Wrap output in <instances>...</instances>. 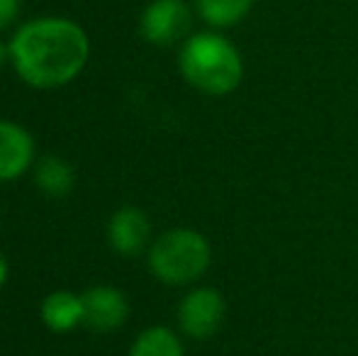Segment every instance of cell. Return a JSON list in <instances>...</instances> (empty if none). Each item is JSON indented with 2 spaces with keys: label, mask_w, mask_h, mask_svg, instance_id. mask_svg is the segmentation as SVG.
Here are the masks:
<instances>
[{
  "label": "cell",
  "mask_w": 358,
  "mask_h": 356,
  "mask_svg": "<svg viewBox=\"0 0 358 356\" xmlns=\"http://www.w3.org/2000/svg\"><path fill=\"white\" fill-rule=\"evenodd\" d=\"M34 139L22 124L0 120V183L15 180L32 169Z\"/></svg>",
  "instance_id": "ba28073f"
},
{
  "label": "cell",
  "mask_w": 358,
  "mask_h": 356,
  "mask_svg": "<svg viewBox=\"0 0 358 356\" xmlns=\"http://www.w3.org/2000/svg\"><path fill=\"white\" fill-rule=\"evenodd\" d=\"M85 322L93 332H115L129 318V300L115 285H95L83 293Z\"/></svg>",
  "instance_id": "8992f818"
},
{
  "label": "cell",
  "mask_w": 358,
  "mask_h": 356,
  "mask_svg": "<svg viewBox=\"0 0 358 356\" xmlns=\"http://www.w3.org/2000/svg\"><path fill=\"white\" fill-rule=\"evenodd\" d=\"M8 62H10V47H8V44L0 42V69H3Z\"/></svg>",
  "instance_id": "9a60e30c"
},
{
  "label": "cell",
  "mask_w": 358,
  "mask_h": 356,
  "mask_svg": "<svg viewBox=\"0 0 358 356\" xmlns=\"http://www.w3.org/2000/svg\"><path fill=\"white\" fill-rule=\"evenodd\" d=\"M42 322L52 332H71L78 325L85 322L83 295H76L71 290H54L42 300Z\"/></svg>",
  "instance_id": "9c48e42d"
},
{
  "label": "cell",
  "mask_w": 358,
  "mask_h": 356,
  "mask_svg": "<svg viewBox=\"0 0 358 356\" xmlns=\"http://www.w3.org/2000/svg\"><path fill=\"white\" fill-rule=\"evenodd\" d=\"M210 242L190 227L169 229L149 249V271L166 285L195 283L210 269Z\"/></svg>",
  "instance_id": "3957f363"
},
{
  "label": "cell",
  "mask_w": 358,
  "mask_h": 356,
  "mask_svg": "<svg viewBox=\"0 0 358 356\" xmlns=\"http://www.w3.org/2000/svg\"><path fill=\"white\" fill-rule=\"evenodd\" d=\"M254 8V0H195L198 15L215 29L239 24Z\"/></svg>",
  "instance_id": "8fae6325"
},
{
  "label": "cell",
  "mask_w": 358,
  "mask_h": 356,
  "mask_svg": "<svg viewBox=\"0 0 358 356\" xmlns=\"http://www.w3.org/2000/svg\"><path fill=\"white\" fill-rule=\"evenodd\" d=\"M227 303L222 293L210 285H200L183 295L178 305V327L190 339H210L224 322Z\"/></svg>",
  "instance_id": "277c9868"
},
{
  "label": "cell",
  "mask_w": 358,
  "mask_h": 356,
  "mask_svg": "<svg viewBox=\"0 0 358 356\" xmlns=\"http://www.w3.org/2000/svg\"><path fill=\"white\" fill-rule=\"evenodd\" d=\"M129 356H185L178 334L169 327H149L129 347Z\"/></svg>",
  "instance_id": "7c38bea8"
},
{
  "label": "cell",
  "mask_w": 358,
  "mask_h": 356,
  "mask_svg": "<svg viewBox=\"0 0 358 356\" xmlns=\"http://www.w3.org/2000/svg\"><path fill=\"white\" fill-rule=\"evenodd\" d=\"M193 22L185 0H151L139 17V32L154 47H169L183 39Z\"/></svg>",
  "instance_id": "5b68a950"
},
{
  "label": "cell",
  "mask_w": 358,
  "mask_h": 356,
  "mask_svg": "<svg viewBox=\"0 0 358 356\" xmlns=\"http://www.w3.org/2000/svg\"><path fill=\"white\" fill-rule=\"evenodd\" d=\"M10 47V64L27 86L52 90L80 76L90 57V39L69 17H37L17 27Z\"/></svg>",
  "instance_id": "6da1fadb"
},
{
  "label": "cell",
  "mask_w": 358,
  "mask_h": 356,
  "mask_svg": "<svg viewBox=\"0 0 358 356\" xmlns=\"http://www.w3.org/2000/svg\"><path fill=\"white\" fill-rule=\"evenodd\" d=\"M178 69L193 88L208 95H227L239 88L244 62L234 44L220 32H198L183 42Z\"/></svg>",
  "instance_id": "7a4b0ae2"
},
{
  "label": "cell",
  "mask_w": 358,
  "mask_h": 356,
  "mask_svg": "<svg viewBox=\"0 0 358 356\" xmlns=\"http://www.w3.org/2000/svg\"><path fill=\"white\" fill-rule=\"evenodd\" d=\"M8 259L3 257V252H0V288L5 285V280H8Z\"/></svg>",
  "instance_id": "5bb4252c"
},
{
  "label": "cell",
  "mask_w": 358,
  "mask_h": 356,
  "mask_svg": "<svg viewBox=\"0 0 358 356\" xmlns=\"http://www.w3.org/2000/svg\"><path fill=\"white\" fill-rule=\"evenodd\" d=\"M34 180L37 185L52 198H64L71 193L76 183L73 166L69 162H64L62 157H47L37 164L34 169Z\"/></svg>",
  "instance_id": "30bf717a"
},
{
  "label": "cell",
  "mask_w": 358,
  "mask_h": 356,
  "mask_svg": "<svg viewBox=\"0 0 358 356\" xmlns=\"http://www.w3.org/2000/svg\"><path fill=\"white\" fill-rule=\"evenodd\" d=\"M151 239V222L144 210L127 205L120 208L108 222V242L122 257H139Z\"/></svg>",
  "instance_id": "52a82bcc"
},
{
  "label": "cell",
  "mask_w": 358,
  "mask_h": 356,
  "mask_svg": "<svg viewBox=\"0 0 358 356\" xmlns=\"http://www.w3.org/2000/svg\"><path fill=\"white\" fill-rule=\"evenodd\" d=\"M20 15V0H0V29H8Z\"/></svg>",
  "instance_id": "4fadbf2b"
}]
</instances>
